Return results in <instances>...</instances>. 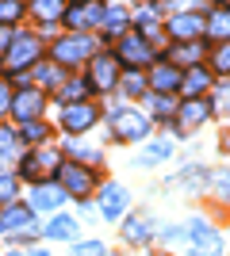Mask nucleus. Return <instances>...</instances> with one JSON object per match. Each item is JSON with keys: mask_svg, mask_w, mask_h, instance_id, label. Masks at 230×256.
<instances>
[{"mask_svg": "<svg viewBox=\"0 0 230 256\" xmlns=\"http://www.w3.org/2000/svg\"><path fill=\"white\" fill-rule=\"evenodd\" d=\"M85 84H88V92H111L119 84V58L115 54H92Z\"/></svg>", "mask_w": 230, "mask_h": 256, "instance_id": "nucleus-1", "label": "nucleus"}, {"mask_svg": "<svg viewBox=\"0 0 230 256\" xmlns=\"http://www.w3.org/2000/svg\"><path fill=\"white\" fill-rule=\"evenodd\" d=\"M35 62H43V38L39 34H16L12 46L4 50V65L12 73H20V69H31Z\"/></svg>", "mask_w": 230, "mask_h": 256, "instance_id": "nucleus-2", "label": "nucleus"}, {"mask_svg": "<svg viewBox=\"0 0 230 256\" xmlns=\"http://www.w3.org/2000/svg\"><path fill=\"white\" fill-rule=\"evenodd\" d=\"M104 4L100 0H73L66 8V16H62V23H66L73 34H85V31H92V27H100L104 23Z\"/></svg>", "mask_w": 230, "mask_h": 256, "instance_id": "nucleus-3", "label": "nucleus"}, {"mask_svg": "<svg viewBox=\"0 0 230 256\" xmlns=\"http://www.w3.org/2000/svg\"><path fill=\"white\" fill-rule=\"evenodd\" d=\"M58 168H62V153L58 150H31V153H23V160H20V176L35 180V184H43L50 172L58 176Z\"/></svg>", "mask_w": 230, "mask_h": 256, "instance_id": "nucleus-4", "label": "nucleus"}, {"mask_svg": "<svg viewBox=\"0 0 230 256\" xmlns=\"http://www.w3.org/2000/svg\"><path fill=\"white\" fill-rule=\"evenodd\" d=\"M96 54V42L88 38V34H66V38H58L54 46H50V58H54L58 65H81L88 62Z\"/></svg>", "mask_w": 230, "mask_h": 256, "instance_id": "nucleus-5", "label": "nucleus"}, {"mask_svg": "<svg viewBox=\"0 0 230 256\" xmlns=\"http://www.w3.org/2000/svg\"><path fill=\"white\" fill-rule=\"evenodd\" d=\"M100 118V107L92 100H77V104H66L62 107V115H58V126L66 130V134H85L92 130V122Z\"/></svg>", "mask_w": 230, "mask_h": 256, "instance_id": "nucleus-6", "label": "nucleus"}, {"mask_svg": "<svg viewBox=\"0 0 230 256\" xmlns=\"http://www.w3.org/2000/svg\"><path fill=\"white\" fill-rule=\"evenodd\" d=\"M111 134H115L119 142H142L146 134H150V118H146L142 111L123 107V111L111 115Z\"/></svg>", "mask_w": 230, "mask_h": 256, "instance_id": "nucleus-7", "label": "nucleus"}, {"mask_svg": "<svg viewBox=\"0 0 230 256\" xmlns=\"http://www.w3.org/2000/svg\"><path fill=\"white\" fill-rule=\"evenodd\" d=\"M165 31H169L173 42H196V38L207 34V16H199V12H176Z\"/></svg>", "mask_w": 230, "mask_h": 256, "instance_id": "nucleus-8", "label": "nucleus"}, {"mask_svg": "<svg viewBox=\"0 0 230 256\" xmlns=\"http://www.w3.org/2000/svg\"><path fill=\"white\" fill-rule=\"evenodd\" d=\"M58 188L73 199H85L92 192V172L85 164H73V160H62V168H58Z\"/></svg>", "mask_w": 230, "mask_h": 256, "instance_id": "nucleus-9", "label": "nucleus"}, {"mask_svg": "<svg viewBox=\"0 0 230 256\" xmlns=\"http://www.w3.org/2000/svg\"><path fill=\"white\" fill-rule=\"evenodd\" d=\"M43 107H46V96H43V88H35V84H23L16 96H12V111L8 115H16L20 122H31V118L43 115Z\"/></svg>", "mask_w": 230, "mask_h": 256, "instance_id": "nucleus-10", "label": "nucleus"}, {"mask_svg": "<svg viewBox=\"0 0 230 256\" xmlns=\"http://www.w3.org/2000/svg\"><path fill=\"white\" fill-rule=\"evenodd\" d=\"M188 248H192V256H222V237L207 222L196 218V222L188 226Z\"/></svg>", "mask_w": 230, "mask_h": 256, "instance_id": "nucleus-11", "label": "nucleus"}, {"mask_svg": "<svg viewBox=\"0 0 230 256\" xmlns=\"http://www.w3.org/2000/svg\"><path fill=\"white\" fill-rule=\"evenodd\" d=\"M211 111H215V104H211V100H184V104L176 107V130H180V134H184V130H196L199 122H207L211 118Z\"/></svg>", "mask_w": 230, "mask_h": 256, "instance_id": "nucleus-12", "label": "nucleus"}, {"mask_svg": "<svg viewBox=\"0 0 230 256\" xmlns=\"http://www.w3.org/2000/svg\"><path fill=\"white\" fill-rule=\"evenodd\" d=\"M115 58L127 65H150L153 62V46L146 42L142 34H123L119 46H115Z\"/></svg>", "mask_w": 230, "mask_h": 256, "instance_id": "nucleus-13", "label": "nucleus"}, {"mask_svg": "<svg viewBox=\"0 0 230 256\" xmlns=\"http://www.w3.org/2000/svg\"><path fill=\"white\" fill-rule=\"evenodd\" d=\"M211 80H215V73H211L207 65H188L184 73H180V92L188 100H199L211 88Z\"/></svg>", "mask_w": 230, "mask_h": 256, "instance_id": "nucleus-14", "label": "nucleus"}, {"mask_svg": "<svg viewBox=\"0 0 230 256\" xmlns=\"http://www.w3.org/2000/svg\"><path fill=\"white\" fill-rule=\"evenodd\" d=\"M127 203H131V195H127V188H119V184H108L104 195H100V210H104V218H123Z\"/></svg>", "mask_w": 230, "mask_h": 256, "instance_id": "nucleus-15", "label": "nucleus"}, {"mask_svg": "<svg viewBox=\"0 0 230 256\" xmlns=\"http://www.w3.org/2000/svg\"><path fill=\"white\" fill-rule=\"evenodd\" d=\"M20 226H35V222H31V206H23V203H4V206H0V234H16Z\"/></svg>", "mask_w": 230, "mask_h": 256, "instance_id": "nucleus-16", "label": "nucleus"}, {"mask_svg": "<svg viewBox=\"0 0 230 256\" xmlns=\"http://www.w3.org/2000/svg\"><path fill=\"white\" fill-rule=\"evenodd\" d=\"M62 199H66V192H62V188H58V184H39V188H35L31 192V214L35 210H54V206H62Z\"/></svg>", "mask_w": 230, "mask_h": 256, "instance_id": "nucleus-17", "label": "nucleus"}, {"mask_svg": "<svg viewBox=\"0 0 230 256\" xmlns=\"http://www.w3.org/2000/svg\"><path fill=\"white\" fill-rule=\"evenodd\" d=\"M66 84V73L62 65L50 58V62H35V88H62Z\"/></svg>", "mask_w": 230, "mask_h": 256, "instance_id": "nucleus-18", "label": "nucleus"}, {"mask_svg": "<svg viewBox=\"0 0 230 256\" xmlns=\"http://www.w3.org/2000/svg\"><path fill=\"white\" fill-rule=\"evenodd\" d=\"M150 84L157 88V92H176V88H180V69H176V65H169V62L153 65Z\"/></svg>", "mask_w": 230, "mask_h": 256, "instance_id": "nucleus-19", "label": "nucleus"}, {"mask_svg": "<svg viewBox=\"0 0 230 256\" xmlns=\"http://www.w3.org/2000/svg\"><path fill=\"white\" fill-rule=\"evenodd\" d=\"M31 16L39 23H58L66 16V0H31Z\"/></svg>", "mask_w": 230, "mask_h": 256, "instance_id": "nucleus-20", "label": "nucleus"}, {"mask_svg": "<svg viewBox=\"0 0 230 256\" xmlns=\"http://www.w3.org/2000/svg\"><path fill=\"white\" fill-rule=\"evenodd\" d=\"M207 34L215 38V42H230V8L226 4L207 16Z\"/></svg>", "mask_w": 230, "mask_h": 256, "instance_id": "nucleus-21", "label": "nucleus"}, {"mask_svg": "<svg viewBox=\"0 0 230 256\" xmlns=\"http://www.w3.org/2000/svg\"><path fill=\"white\" fill-rule=\"evenodd\" d=\"M123 237H127V241H134V245L150 241V237H153L150 218H146V214H134V218H127V226H123Z\"/></svg>", "mask_w": 230, "mask_h": 256, "instance_id": "nucleus-22", "label": "nucleus"}, {"mask_svg": "<svg viewBox=\"0 0 230 256\" xmlns=\"http://www.w3.org/2000/svg\"><path fill=\"white\" fill-rule=\"evenodd\" d=\"M43 234L50 237V241H73V237H77V222H73V218H66V214H58V218L46 222Z\"/></svg>", "mask_w": 230, "mask_h": 256, "instance_id": "nucleus-23", "label": "nucleus"}, {"mask_svg": "<svg viewBox=\"0 0 230 256\" xmlns=\"http://www.w3.org/2000/svg\"><path fill=\"white\" fill-rule=\"evenodd\" d=\"M20 138L27 142V146H43L46 138H50V126H46L43 118H31V122H20Z\"/></svg>", "mask_w": 230, "mask_h": 256, "instance_id": "nucleus-24", "label": "nucleus"}, {"mask_svg": "<svg viewBox=\"0 0 230 256\" xmlns=\"http://www.w3.org/2000/svg\"><path fill=\"white\" fill-rule=\"evenodd\" d=\"M23 16H27L23 0H0V27H16Z\"/></svg>", "mask_w": 230, "mask_h": 256, "instance_id": "nucleus-25", "label": "nucleus"}, {"mask_svg": "<svg viewBox=\"0 0 230 256\" xmlns=\"http://www.w3.org/2000/svg\"><path fill=\"white\" fill-rule=\"evenodd\" d=\"M127 23H131V20H127V12H123V8H108L100 27H108V34H119V38H123V34H127Z\"/></svg>", "mask_w": 230, "mask_h": 256, "instance_id": "nucleus-26", "label": "nucleus"}, {"mask_svg": "<svg viewBox=\"0 0 230 256\" xmlns=\"http://www.w3.org/2000/svg\"><path fill=\"white\" fill-rule=\"evenodd\" d=\"M150 107H153V118H169V115H176V104H173V96H169V92H157V96L150 100Z\"/></svg>", "mask_w": 230, "mask_h": 256, "instance_id": "nucleus-27", "label": "nucleus"}, {"mask_svg": "<svg viewBox=\"0 0 230 256\" xmlns=\"http://www.w3.org/2000/svg\"><path fill=\"white\" fill-rule=\"evenodd\" d=\"M211 73H230V42H219L215 54H211Z\"/></svg>", "mask_w": 230, "mask_h": 256, "instance_id": "nucleus-28", "label": "nucleus"}, {"mask_svg": "<svg viewBox=\"0 0 230 256\" xmlns=\"http://www.w3.org/2000/svg\"><path fill=\"white\" fill-rule=\"evenodd\" d=\"M85 92H88L85 80H73V84L58 88V100H62V104H77V100H85Z\"/></svg>", "mask_w": 230, "mask_h": 256, "instance_id": "nucleus-29", "label": "nucleus"}, {"mask_svg": "<svg viewBox=\"0 0 230 256\" xmlns=\"http://www.w3.org/2000/svg\"><path fill=\"white\" fill-rule=\"evenodd\" d=\"M69 153H77V157L88 160V164H100V150H96V146H81V142H69Z\"/></svg>", "mask_w": 230, "mask_h": 256, "instance_id": "nucleus-30", "label": "nucleus"}, {"mask_svg": "<svg viewBox=\"0 0 230 256\" xmlns=\"http://www.w3.org/2000/svg\"><path fill=\"white\" fill-rule=\"evenodd\" d=\"M165 157H169V142H153V146H146L142 164H153V160H165Z\"/></svg>", "mask_w": 230, "mask_h": 256, "instance_id": "nucleus-31", "label": "nucleus"}, {"mask_svg": "<svg viewBox=\"0 0 230 256\" xmlns=\"http://www.w3.org/2000/svg\"><path fill=\"white\" fill-rule=\"evenodd\" d=\"M211 188H215V195L230 199V168H219V172H215V176H211Z\"/></svg>", "mask_w": 230, "mask_h": 256, "instance_id": "nucleus-32", "label": "nucleus"}, {"mask_svg": "<svg viewBox=\"0 0 230 256\" xmlns=\"http://www.w3.org/2000/svg\"><path fill=\"white\" fill-rule=\"evenodd\" d=\"M199 54H203V50H199L196 42H188V46H176L173 58H176V62H192V65H196V62H199Z\"/></svg>", "mask_w": 230, "mask_h": 256, "instance_id": "nucleus-33", "label": "nucleus"}, {"mask_svg": "<svg viewBox=\"0 0 230 256\" xmlns=\"http://www.w3.org/2000/svg\"><path fill=\"white\" fill-rule=\"evenodd\" d=\"M73 256H108V248L100 245V241H81V245L73 248Z\"/></svg>", "mask_w": 230, "mask_h": 256, "instance_id": "nucleus-34", "label": "nucleus"}, {"mask_svg": "<svg viewBox=\"0 0 230 256\" xmlns=\"http://www.w3.org/2000/svg\"><path fill=\"white\" fill-rule=\"evenodd\" d=\"M123 88H127L131 96H138V92L146 88V76L142 73H123Z\"/></svg>", "mask_w": 230, "mask_h": 256, "instance_id": "nucleus-35", "label": "nucleus"}, {"mask_svg": "<svg viewBox=\"0 0 230 256\" xmlns=\"http://www.w3.org/2000/svg\"><path fill=\"white\" fill-rule=\"evenodd\" d=\"M12 96H16V92H12L8 76H0V115H8V111H12Z\"/></svg>", "mask_w": 230, "mask_h": 256, "instance_id": "nucleus-36", "label": "nucleus"}, {"mask_svg": "<svg viewBox=\"0 0 230 256\" xmlns=\"http://www.w3.org/2000/svg\"><path fill=\"white\" fill-rule=\"evenodd\" d=\"M12 195H16V180H12V176H0V203H8Z\"/></svg>", "mask_w": 230, "mask_h": 256, "instance_id": "nucleus-37", "label": "nucleus"}, {"mask_svg": "<svg viewBox=\"0 0 230 256\" xmlns=\"http://www.w3.org/2000/svg\"><path fill=\"white\" fill-rule=\"evenodd\" d=\"M12 146H16V130H8V126H0V153H8Z\"/></svg>", "mask_w": 230, "mask_h": 256, "instance_id": "nucleus-38", "label": "nucleus"}, {"mask_svg": "<svg viewBox=\"0 0 230 256\" xmlns=\"http://www.w3.org/2000/svg\"><path fill=\"white\" fill-rule=\"evenodd\" d=\"M12 38H16V34H12V27H0V54L12 46Z\"/></svg>", "mask_w": 230, "mask_h": 256, "instance_id": "nucleus-39", "label": "nucleus"}, {"mask_svg": "<svg viewBox=\"0 0 230 256\" xmlns=\"http://www.w3.org/2000/svg\"><path fill=\"white\" fill-rule=\"evenodd\" d=\"M31 256H50V252H46V248H35V252Z\"/></svg>", "mask_w": 230, "mask_h": 256, "instance_id": "nucleus-40", "label": "nucleus"}, {"mask_svg": "<svg viewBox=\"0 0 230 256\" xmlns=\"http://www.w3.org/2000/svg\"><path fill=\"white\" fill-rule=\"evenodd\" d=\"M4 256H27V252H4Z\"/></svg>", "mask_w": 230, "mask_h": 256, "instance_id": "nucleus-41", "label": "nucleus"}, {"mask_svg": "<svg viewBox=\"0 0 230 256\" xmlns=\"http://www.w3.org/2000/svg\"><path fill=\"white\" fill-rule=\"evenodd\" d=\"M226 153H230V134H226Z\"/></svg>", "mask_w": 230, "mask_h": 256, "instance_id": "nucleus-42", "label": "nucleus"}]
</instances>
